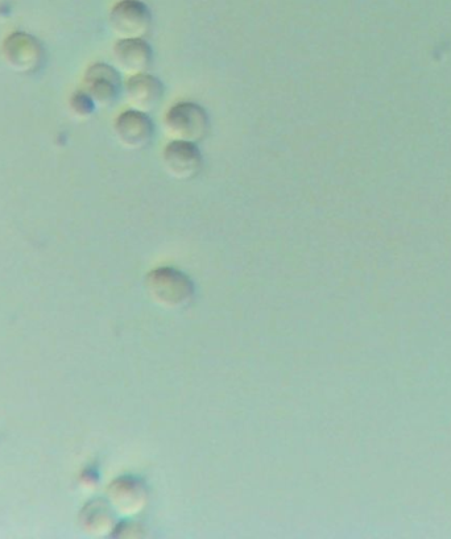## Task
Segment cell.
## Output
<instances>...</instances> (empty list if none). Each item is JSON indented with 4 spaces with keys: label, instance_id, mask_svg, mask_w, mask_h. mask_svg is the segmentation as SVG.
<instances>
[{
    "label": "cell",
    "instance_id": "4",
    "mask_svg": "<svg viewBox=\"0 0 451 539\" xmlns=\"http://www.w3.org/2000/svg\"><path fill=\"white\" fill-rule=\"evenodd\" d=\"M114 131L123 148L128 151H142L152 142L155 124L148 114L128 110L115 120Z\"/></svg>",
    "mask_w": 451,
    "mask_h": 539
},
{
    "label": "cell",
    "instance_id": "3",
    "mask_svg": "<svg viewBox=\"0 0 451 539\" xmlns=\"http://www.w3.org/2000/svg\"><path fill=\"white\" fill-rule=\"evenodd\" d=\"M163 167L173 180L189 181L200 174L204 159L197 144L171 142L163 151Z\"/></svg>",
    "mask_w": 451,
    "mask_h": 539
},
{
    "label": "cell",
    "instance_id": "2",
    "mask_svg": "<svg viewBox=\"0 0 451 539\" xmlns=\"http://www.w3.org/2000/svg\"><path fill=\"white\" fill-rule=\"evenodd\" d=\"M109 22L119 40L144 39L152 28V14L142 0H121L111 10Z\"/></svg>",
    "mask_w": 451,
    "mask_h": 539
},
{
    "label": "cell",
    "instance_id": "5",
    "mask_svg": "<svg viewBox=\"0 0 451 539\" xmlns=\"http://www.w3.org/2000/svg\"><path fill=\"white\" fill-rule=\"evenodd\" d=\"M85 85L95 105L107 107L117 101L122 90L118 70L107 64H94L85 74Z\"/></svg>",
    "mask_w": 451,
    "mask_h": 539
},
{
    "label": "cell",
    "instance_id": "7",
    "mask_svg": "<svg viewBox=\"0 0 451 539\" xmlns=\"http://www.w3.org/2000/svg\"><path fill=\"white\" fill-rule=\"evenodd\" d=\"M113 53L115 65L128 77L147 73L151 68L153 52L144 39L119 40Z\"/></svg>",
    "mask_w": 451,
    "mask_h": 539
},
{
    "label": "cell",
    "instance_id": "6",
    "mask_svg": "<svg viewBox=\"0 0 451 539\" xmlns=\"http://www.w3.org/2000/svg\"><path fill=\"white\" fill-rule=\"evenodd\" d=\"M126 101L131 110L150 114L155 110L164 95V85L159 78L144 73L128 78L124 86Z\"/></svg>",
    "mask_w": 451,
    "mask_h": 539
},
{
    "label": "cell",
    "instance_id": "8",
    "mask_svg": "<svg viewBox=\"0 0 451 539\" xmlns=\"http://www.w3.org/2000/svg\"><path fill=\"white\" fill-rule=\"evenodd\" d=\"M8 61L18 68H31L40 56V47L33 37L26 33H14L6 41Z\"/></svg>",
    "mask_w": 451,
    "mask_h": 539
},
{
    "label": "cell",
    "instance_id": "9",
    "mask_svg": "<svg viewBox=\"0 0 451 539\" xmlns=\"http://www.w3.org/2000/svg\"><path fill=\"white\" fill-rule=\"evenodd\" d=\"M73 109L80 116H89L94 111L95 103L89 94L78 93L72 101Z\"/></svg>",
    "mask_w": 451,
    "mask_h": 539
},
{
    "label": "cell",
    "instance_id": "1",
    "mask_svg": "<svg viewBox=\"0 0 451 539\" xmlns=\"http://www.w3.org/2000/svg\"><path fill=\"white\" fill-rule=\"evenodd\" d=\"M209 130V115L197 103H177L165 114L164 132L172 142L197 144L208 136Z\"/></svg>",
    "mask_w": 451,
    "mask_h": 539
}]
</instances>
